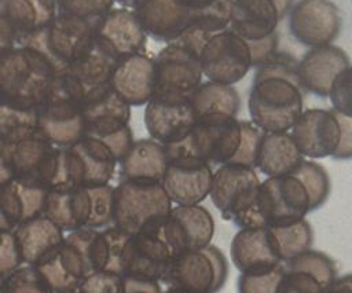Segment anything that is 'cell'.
Listing matches in <instances>:
<instances>
[{"label":"cell","mask_w":352,"mask_h":293,"mask_svg":"<svg viewBox=\"0 0 352 293\" xmlns=\"http://www.w3.org/2000/svg\"><path fill=\"white\" fill-rule=\"evenodd\" d=\"M297 62L276 51L254 73L248 109L250 121L263 132H289L302 113Z\"/></svg>","instance_id":"6da1fadb"},{"label":"cell","mask_w":352,"mask_h":293,"mask_svg":"<svg viewBox=\"0 0 352 293\" xmlns=\"http://www.w3.org/2000/svg\"><path fill=\"white\" fill-rule=\"evenodd\" d=\"M106 261L102 231L82 227L70 231L51 256L33 267L54 293H63L74 290L87 275L104 270Z\"/></svg>","instance_id":"7a4b0ae2"},{"label":"cell","mask_w":352,"mask_h":293,"mask_svg":"<svg viewBox=\"0 0 352 293\" xmlns=\"http://www.w3.org/2000/svg\"><path fill=\"white\" fill-rule=\"evenodd\" d=\"M56 74L50 61L30 45L0 54V105L38 109Z\"/></svg>","instance_id":"3957f363"},{"label":"cell","mask_w":352,"mask_h":293,"mask_svg":"<svg viewBox=\"0 0 352 293\" xmlns=\"http://www.w3.org/2000/svg\"><path fill=\"white\" fill-rule=\"evenodd\" d=\"M87 89L67 72L58 73L38 107L37 127L43 136L56 147H69L85 132L81 111Z\"/></svg>","instance_id":"277c9868"},{"label":"cell","mask_w":352,"mask_h":293,"mask_svg":"<svg viewBox=\"0 0 352 293\" xmlns=\"http://www.w3.org/2000/svg\"><path fill=\"white\" fill-rule=\"evenodd\" d=\"M0 155L12 179L52 188L58 173L60 147L50 143L38 127L1 135Z\"/></svg>","instance_id":"5b68a950"},{"label":"cell","mask_w":352,"mask_h":293,"mask_svg":"<svg viewBox=\"0 0 352 293\" xmlns=\"http://www.w3.org/2000/svg\"><path fill=\"white\" fill-rule=\"evenodd\" d=\"M170 208L160 182L121 180L114 187L113 226L128 235L157 232Z\"/></svg>","instance_id":"8992f818"},{"label":"cell","mask_w":352,"mask_h":293,"mask_svg":"<svg viewBox=\"0 0 352 293\" xmlns=\"http://www.w3.org/2000/svg\"><path fill=\"white\" fill-rule=\"evenodd\" d=\"M260 179L253 168L224 164L213 172L209 195L224 220L239 228H261L265 223L257 205Z\"/></svg>","instance_id":"52a82bcc"},{"label":"cell","mask_w":352,"mask_h":293,"mask_svg":"<svg viewBox=\"0 0 352 293\" xmlns=\"http://www.w3.org/2000/svg\"><path fill=\"white\" fill-rule=\"evenodd\" d=\"M94 43V21L66 14L56 17L22 44L40 51L56 73L65 72Z\"/></svg>","instance_id":"ba28073f"},{"label":"cell","mask_w":352,"mask_h":293,"mask_svg":"<svg viewBox=\"0 0 352 293\" xmlns=\"http://www.w3.org/2000/svg\"><path fill=\"white\" fill-rule=\"evenodd\" d=\"M228 263L223 252L209 243L172 259L162 281L187 293H217L226 283Z\"/></svg>","instance_id":"9c48e42d"},{"label":"cell","mask_w":352,"mask_h":293,"mask_svg":"<svg viewBox=\"0 0 352 293\" xmlns=\"http://www.w3.org/2000/svg\"><path fill=\"white\" fill-rule=\"evenodd\" d=\"M202 76L208 81L232 85L252 67L248 44L230 29L210 34L199 56Z\"/></svg>","instance_id":"30bf717a"},{"label":"cell","mask_w":352,"mask_h":293,"mask_svg":"<svg viewBox=\"0 0 352 293\" xmlns=\"http://www.w3.org/2000/svg\"><path fill=\"white\" fill-rule=\"evenodd\" d=\"M158 234L172 257L208 246L214 234L212 213L202 205L172 206Z\"/></svg>","instance_id":"8fae6325"},{"label":"cell","mask_w":352,"mask_h":293,"mask_svg":"<svg viewBox=\"0 0 352 293\" xmlns=\"http://www.w3.org/2000/svg\"><path fill=\"white\" fill-rule=\"evenodd\" d=\"M341 29V11L330 0H298L289 10V30L305 47L333 44Z\"/></svg>","instance_id":"7c38bea8"},{"label":"cell","mask_w":352,"mask_h":293,"mask_svg":"<svg viewBox=\"0 0 352 293\" xmlns=\"http://www.w3.org/2000/svg\"><path fill=\"white\" fill-rule=\"evenodd\" d=\"M257 205L267 226L293 223L311 212L304 186L293 176H274L260 182Z\"/></svg>","instance_id":"4fadbf2b"},{"label":"cell","mask_w":352,"mask_h":293,"mask_svg":"<svg viewBox=\"0 0 352 293\" xmlns=\"http://www.w3.org/2000/svg\"><path fill=\"white\" fill-rule=\"evenodd\" d=\"M117 166L113 153L99 140L82 136L65 147V168L69 187L109 184Z\"/></svg>","instance_id":"5bb4252c"},{"label":"cell","mask_w":352,"mask_h":293,"mask_svg":"<svg viewBox=\"0 0 352 293\" xmlns=\"http://www.w3.org/2000/svg\"><path fill=\"white\" fill-rule=\"evenodd\" d=\"M195 122L197 118L187 95L154 94L146 103V129L150 138L161 144L187 136Z\"/></svg>","instance_id":"9a60e30c"},{"label":"cell","mask_w":352,"mask_h":293,"mask_svg":"<svg viewBox=\"0 0 352 293\" xmlns=\"http://www.w3.org/2000/svg\"><path fill=\"white\" fill-rule=\"evenodd\" d=\"M239 138V120L230 116L198 118L190 132L194 155L210 166L228 164L238 150Z\"/></svg>","instance_id":"2e32d148"},{"label":"cell","mask_w":352,"mask_h":293,"mask_svg":"<svg viewBox=\"0 0 352 293\" xmlns=\"http://www.w3.org/2000/svg\"><path fill=\"white\" fill-rule=\"evenodd\" d=\"M94 41L118 61L143 52L147 34L133 10L111 8L94 21Z\"/></svg>","instance_id":"e0dca14e"},{"label":"cell","mask_w":352,"mask_h":293,"mask_svg":"<svg viewBox=\"0 0 352 293\" xmlns=\"http://www.w3.org/2000/svg\"><path fill=\"white\" fill-rule=\"evenodd\" d=\"M154 59V94L190 96L202 83L199 58L175 43H166Z\"/></svg>","instance_id":"ac0fdd59"},{"label":"cell","mask_w":352,"mask_h":293,"mask_svg":"<svg viewBox=\"0 0 352 293\" xmlns=\"http://www.w3.org/2000/svg\"><path fill=\"white\" fill-rule=\"evenodd\" d=\"M290 131L301 155L319 160L333 157L338 147L341 128L334 109H308L302 110Z\"/></svg>","instance_id":"d6986e66"},{"label":"cell","mask_w":352,"mask_h":293,"mask_svg":"<svg viewBox=\"0 0 352 293\" xmlns=\"http://www.w3.org/2000/svg\"><path fill=\"white\" fill-rule=\"evenodd\" d=\"M213 171L198 157H180L168 161L161 179L168 198L176 205H198L209 195Z\"/></svg>","instance_id":"ffe728a7"},{"label":"cell","mask_w":352,"mask_h":293,"mask_svg":"<svg viewBox=\"0 0 352 293\" xmlns=\"http://www.w3.org/2000/svg\"><path fill=\"white\" fill-rule=\"evenodd\" d=\"M351 67L348 54L333 44L308 50L297 62V77L301 89L327 98L336 77Z\"/></svg>","instance_id":"44dd1931"},{"label":"cell","mask_w":352,"mask_h":293,"mask_svg":"<svg viewBox=\"0 0 352 293\" xmlns=\"http://www.w3.org/2000/svg\"><path fill=\"white\" fill-rule=\"evenodd\" d=\"M172 259L158 231L131 235L122 257L121 276H136L160 282Z\"/></svg>","instance_id":"7402d4cb"},{"label":"cell","mask_w":352,"mask_h":293,"mask_svg":"<svg viewBox=\"0 0 352 293\" xmlns=\"http://www.w3.org/2000/svg\"><path fill=\"white\" fill-rule=\"evenodd\" d=\"M81 111L85 122L84 136L121 128L128 125L131 120V106L109 83L85 92Z\"/></svg>","instance_id":"603a6c76"},{"label":"cell","mask_w":352,"mask_h":293,"mask_svg":"<svg viewBox=\"0 0 352 293\" xmlns=\"http://www.w3.org/2000/svg\"><path fill=\"white\" fill-rule=\"evenodd\" d=\"M109 84L131 107L146 105L154 95V59L144 52L118 59Z\"/></svg>","instance_id":"cb8c5ba5"},{"label":"cell","mask_w":352,"mask_h":293,"mask_svg":"<svg viewBox=\"0 0 352 293\" xmlns=\"http://www.w3.org/2000/svg\"><path fill=\"white\" fill-rule=\"evenodd\" d=\"M48 188L15 179L0 186V231H14L21 223L43 215Z\"/></svg>","instance_id":"d4e9b609"},{"label":"cell","mask_w":352,"mask_h":293,"mask_svg":"<svg viewBox=\"0 0 352 293\" xmlns=\"http://www.w3.org/2000/svg\"><path fill=\"white\" fill-rule=\"evenodd\" d=\"M133 11L144 33L165 44L190 26L184 0H144Z\"/></svg>","instance_id":"484cf974"},{"label":"cell","mask_w":352,"mask_h":293,"mask_svg":"<svg viewBox=\"0 0 352 293\" xmlns=\"http://www.w3.org/2000/svg\"><path fill=\"white\" fill-rule=\"evenodd\" d=\"M280 19L274 0H234L227 29L252 43L275 33Z\"/></svg>","instance_id":"4316f807"},{"label":"cell","mask_w":352,"mask_h":293,"mask_svg":"<svg viewBox=\"0 0 352 293\" xmlns=\"http://www.w3.org/2000/svg\"><path fill=\"white\" fill-rule=\"evenodd\" d=\"M55 17V0H0V18L21 43L44 29Z\"/></svg>","instance_id":"83f0119b"},{"label":"cell","mask_w":352,"mask_h":293,"mask_svg":"<svg viewBox=\"0 0 352 293\" xmlns=\"http://www.w3.org/2000/svg\"><path fill=\"white\" fill-rule=\"evenodd\" d=\"M22 263L36 265L51 256L62 243L63 231L44 215L21 223L14 230Z\"/></svg>","instance_id":"f1b7e54d"},{"label":"cell","mask_w":352,"mask_h":293,"mask_svg":"<svg viewBox=\"0 0 352 293\" xmlns=\"http://www.w3.org/2000/svg\"><path fill=\"white\" fill-rule=\"evenodd\" d=\"M89 213L91 199L87 187L50 190L43 210V215L63 232L85 227Z\"/></svg>","instance_id":"f546056e"},{"label":"cell","mask_w":352,"mask_h":293,"mask_svg":"<svg viewBox=\"0 0 352 293\" xmlns=\"http://www.w3.org/2000/svg\"><path fill=\"white\" fill-rule=\"evenodd\" d=\"M232 264L239 272L270 268L279 264L267 228H239L230 245Z\"/></svg>","instance_id":"4dcf8cb0"},{"label":"cell","mask_w":352,"mask_h":293,"mask_svg":"<svg viewBox=\"0 0 352 293\" xmlns=\"http://www.w3.org/2000/svg\"><path fill=\"white\" fill-rule=\"evenodd\" d=\"M118 164L122 180L161 182L168 165V158L164 146L148 138L133 140Z\"/></svg>","instance_id":"1f68e13d"},{"label":"cell","mask_w":352,"mask_h":293,"mask_svg":"<svg viewBox=\"0 0 352 293\" xmlns=\"http://www.w3.org/2000/svg\"><path fill=\"white\" fill-rule=\"evenodd\" d=\"M304 160L289 132H264L256 168L267 177L290 175Z\"/></svg>","instance_id":"d6a6232c"},{"label":"cell","mask_w":352,"mask_h":293,"mask_svg":"<svg viewBox=\"0 0 352 293\" xmlns=\"http://www.w3.org/2000/svg\"><path fill=\"white\" fill-rule=\"evenodd\" d=\"M195 118L209 116L236 117L241 107V98L232 85L213 81L201 83L190 95Z\"/></svg>","instance_id":"836d02e7"},{"label":"cell","mask_w":352,"mask_h":293,"mask_svg":"<svg viewBox=\"0 0 352 293\" xmlns=\"http://www.w3.org/2000/svg\"><path fill=\"white\" fill-rule=\"evenodd\" d=\"M265 228L279 263H286L312 246L314 232L305 219L286 224H272Z\"/></svg>","instance_id":"e575fe53"},{"label":"cell","mask_w":352,"mask_h":293,"mask_svg":"<svg viewBox=\"0 0 352 293\" xmlns=\"http://www.w3.org/2000/svg\"><path fill=\"white\" fill-rule=\"evenodd\" d=\"M116 63L117 59L94 41L92 45L65 72L73 76L88 91L107 84Z\"/></svg>","instance_id":"d590c367"},{"label":"cell","mask_w":352,"mask_h":293,"mask_svg":"<svg viewBox=\"0 0 352 293\" xmlns=\"http://www.w3.org/2000/svg\"><path fill=\"white\" fill-rule=\"evenodd\" d=\"M234 0H184L190 26L208 33H217L228 28Z\"/></svg>","instance_id":"8d00e7d4"},{"label":"cell","mask_w":352,"mask_h":293,"mask_svg":"<svg viewBox=\"0 0 352 293\" xmlns=\"http://www.w3.org/2000/svg\"><path fill=\"white\" fill-rule=\"evenodd\" d=\"M290 175L304 186L309 197L311 210L320 208L327 201L331 190V182L327 171L320 164L304 158Z\"/></svg>","instance_id":"74e56055"},{"label":"cell","mask_w":352,"mask_h":293,"mask_svg":"<svg viewBox=\"0 0 352 293\" xmlns=\"http://www.w3.org/2000/svg\"><path fill=\"white\" fill-rule=\"evenodd\" d=\"M287 270H298L312 275L326 289L337 276V268L330 256L323 252L308 249L301 254L290 259L283 265Z\"/></svg>","instance_id":"f35d334b"},{"label":"cell","mask_w":352,"mask_h":293,"mask_svg":"<svg viewBox=\"0 0 352 293\" xmlns=\"http://www.w3.org/2000/svg\"><path fill=\"white\" fill-rule=\"evenodd\" d=\"M91 199V213L87 228L102 230L113 224L114 187L109 184L87 187Z\"/></svg>","instance_id":"ab89813d"},{"label":"cell","mask_w":352,"mask_h":293,"mask_svg":"<svg viewBox=\"0 0 352 293\" xmlns=\"http://www.w3.org/2000/svg\"><path fill=\"white\" fill-rule=\"evenodd\" d=\"M285 267L282 263L270 268L241 272L238 276V293H276Z\"/></svg>","instance_id":"60d3db41"},{"label":"cell","mask_w":352,"mask_h":293,"mask_svg":"<svg viewBox=\"0 0 352 293\" xmlns=\"http://www.w3.org/2000/svg\"><path fill=\"white\" fill-rule=\"evenodd\" d=\"M239 125H241L239 146L228 164L243 165L254 169L261 136L264 132L258 127H256L252 121L242 120L239 121Z\"/></svg>","instance_id":"b9f144b4"},{"label":"cell","mask_w":352,"mask_h":293,"mask_svg":"<svg viewBox=\"0 0 352 293\" xmlns=\"http://www.w3.org/2000/svg\"><path fill=\"white\" fill-rule=\"evenodd\" d=\"M3 293H54L33 267L16 268L3 281Z\"/></svg>","instance_id":"7bdbcfd3"},{"label":"cell","mask_w":352,"mask_h":293,"mask_svg":"<svg viewBox=\"0 0 352 293\" xmlns=\"http://www.w3.org/2000/svg\"><path fill=\"white\" fill-rule=\"evenodd\" d=\"M59 14L95 21L113 8L114 0H55Z\"/></svg>","instance_id":"ee69618b"},{"label":"cell","mask_w":352,"mask_h":293,"mask_svg":"<svg viewBox=\"0 0 352 293\" xmlns=\"http://www.w3.org/2000/svg\"><path fill=\"white\" fill-rule=\"evenodd\" d=\"M100 231L104 237L106 248H107V261H106L104 270L121 275L122 257L131 235L118 230L113 224L106 228H102Z\"/></svg>","instance_id":"f6af8a7d"},{"label":"cell","mask_w":352,"mask_h":293,"mask_svg":"<svg viewBox=\"0 0 352 293\" xmlns=\"http://www.w3.org/2000/svg\"><path fill=\"white\" fill-rule=\"evenodd\" d=\"M74 290L76 293H122V276L100 270L82 278Z\"/></svg>","instance_id":"bcb514c9"},{"label":"cell","mask_w":352,"mask_h":293,"mask_svg":"<svg viewBox=\"0 0 352 293\" xmlns=\"http://www.w3.org/2000/svg\"><path fill=\"white\" fill-rule=\"evenodd\" d=\"M324 287L312 275L285 268L276 293H323Z\"/></svg>","instance_id":"7dc6e473"},{"label":"cell","mask_w":352,"mask_h":293,"mask_svg":"<svg viewBox=\"0 0 352 293\" xmlns=\"http://www.w3.org/2000/svg\"><path fill=\"white\" fill-rule=\"evenodd\" d=\"M333 109L345 114L352 116V69L348 67L340 73L331 84L329 96Z\"/></svg>","instance_id":"c3c4849f"},{"label":"cell","mask_w":352,"mask_h":293,"mask_svg":"<svg viewBox=\"0 0 352 293\" xmlns=\"http://www.w3.org/2000/svg\"><path fill=\"white\" fill-rule=\"evenodd\" d=\"M22 263L14 231H0V278L6 279Z\"/></svg>","instance_id":"681fc988"},{"label":"cell","mask_w":352,"mask_h":293,"mask_svg":"<svg viewBox=\"0 0 352 293\" xmlns=\"http://www.w3.org/2000/svg\"><path fill=\"white\" fill-rule=\"evenodd\" d=\"M210 34L212 33H208L197 26H188L184 32H182L176 39H173L169 43L177 44V45L183 47L184 50H187L188 52H191L192 55L199 58Z\"/></svg>","instance_id":"f907efd6"},{"label":"cell","mask_w":352,"mask_h":293,"mask_svg":"<svg viewBox=\"0 0 352 293\" xmlns=\"http://www.w3.org/2000/svg\"><path fill=\"white\" fill-rule=\"evenodd\" d=\"M246 44L249 47V52L252 58V67H258L278 51V33L275 32L263 40L252 41Z\"/></svg>","instance_id":"816d5d0a"},{"label":"cell","mask_w":352,"mask_h":293,"mask_svg":"<svg viewBox=\"0 0 352 293\" xmlns=\"http://www.w3.org/2000/svg\"><path fill=\"white\" fill-rule=\"evenodd\" d=\"M337 111V110H336ZM340 120V142L336 153L333 154L334 160H349L352 157V117L345 116L337 111Z\"/></svg>","instance_id":"f5cc1de1"},{"label":"cell","mask_w":352,"mask_h":293,"mask_svg":"<svg viewBox=\"0 0 352 293\" xmlns=\"http://www.w3.org/2000/svg\"><path fill=\"white\" fill-rule=\"evenodd\" d=\"M122 293H162L158 281L122 276Z\"/></svg>","instance_id":"db71d44e"},{"label":"cell","mask_w":352,"mask_h":293,"mask_svg":"<svg viewBox=\"0 0 352 293\" xmlns=\"http://www.w3.org/2000/svg\"><path fill=\"white\" fill-rule=\"evenodd\" d=\"M323 293H352L351 274L336 276V279L324 289Z\"/></svg>","instance_id":"11a10c76"},{"label":"cell","mask_w":352,"mask_h":293,"mask_svg":"<svg viewBox=\"0 0 352 293\" xmlns=\"http://www.w3.org/2000/svg\"><path fill=\"white\" fill-rule=\"evenodd\" d=\"M274 3L276 6V8H278V12H279L280 18H283L289 12V10H290V7L293 4V0H274Z\"/></svg>","instance_id":"9f6ffc18"},{"label":"cell","mask_w":352,"mask_h":293,"mask_svg":"<svg viewBox=\"0 0 352 293\" xmlns=\"http://www.w3.org/2000/svg\"><path fill=\"white\" fill-rule=\"evenodd\" d=\"M11 179H12V176H11V173L8 172V169L6 168V165H4L3 160H1V155H0V186L4 184V183H7V182L11 180Z\"/></svg>","instance_id":"6f0895ef"},{"label":"cell","mask_w":352,"mask_h":293,"mask_svg":"<svg viewBox=\"0 0 352 293\" xmlns=\"http://www.w3.org/2000/svg\"><path fill=\"white\" fill-rule=\"evenodd\" d=\"M117 3H120L124 8H129V10H135L138 8L144 0H114Z\"/></svg>","instance_id":"680465c9"},{"label":"cell","mask_w":352,"mask_h":293,"mask_svg":"<svg viewBox=\"0 0 352 293\" xmlns=\"http://www.w3.org/2000/svg\"><path fill=\"white\" fill-rule=\"evenodd\" d=\"M162 293H187V292H183V290H179V289H172V287H169L166 292H162Z\"/></svg>","instance_id":"91938a15"},{"label":"cell","mask_w":352,"mask_h":293,"mask_svg":"<svg viewBox=\"0 0 352 293\" xmlns=\"http://www.w3.org/2000/svg\"><path fill=\"white\" fill-rule=\"evenodd\" d=\"M3 281H4V279L0 278V293H3Z\"/></svg>","instance_id":"94428289"},{"label":"cell","mask_w":352,"mask_h":293,"mask_svg":"<svg viewBox=\"0 0 352 293\" xmlns=\"http://www.w3.org/2000/svg\"><path fill=\"white\" fill-rule=\"evenodd\" d=\"M63 293H76V290H69V292H63Z\"/></svg>","instance_id":"6125c7cd"}]
</instances>
